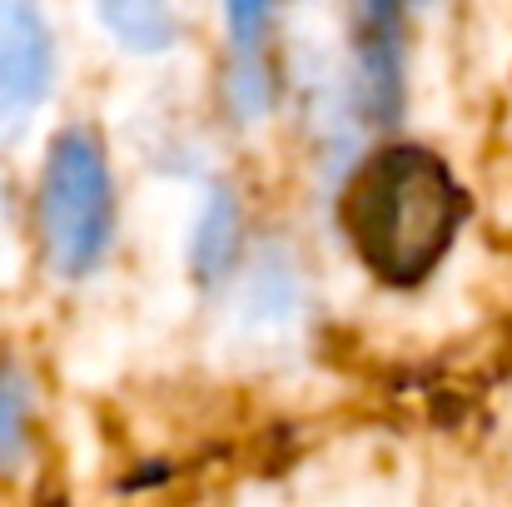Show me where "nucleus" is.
<instances>
[{
  "label": "nucleus",
  "mask_w": 512,
  "mask_h": 507,
  "mask_svg": "<svg viewBox=\"0 0 512 507\" xmlns=\"http://www.w3.org/2000/svg\"><path fill=\"white\" fill-rule=\"evenodd\" d=\"M358 264L383 284H423L453 249L468 194L458 174L423 145H383L348 179L339 204Z\"/></svg>",
  "instance_id": "obj_1"
},
{
  "label": "nucleus",
  "mask_w": 512,
  "mask_h": 507,
  "mask_svg": "<svg viewBox=\"0 0 512 507\" xmlns=\"http://www.w3.org/2000/svg\"><path fill=\"white\" fill-rule=\"evenodd\" d=\"M115 234V189L105 150L90 130H65L40 174V239L50 269L85 279Z\"/></svg>",
  "instance_id": "obj_2"
},
{
  "label": "nucleus",
  "mask_w": 512,
  "mask_h": 507,
  "mask_svg": "<svg viewBox=\"0 0 512 507\" xmlns=\"http://www.w3.org/2000/svg\"><path fill=\"white\" fill-rule=\"evenodd\" d=\"M55 75L50 25L35 0H0V140L40 110Z\"/></svg>",
  "instance_id": "obj_3"
},
{
  "label": "nucleus",
  "mask_w": 512,
  "mask_h": 507,
  "mask_svg": "<svg viewBox=\"0 0 512 507\" xmlns=\"http://www.w3.org/2000/svg\"><path fill=\"white\" fill-rule=\"evenodd\" d=\"M358 60H363V95L368 105L393 120L403 95V35H398V0H358Z\"/></svg>",
  "instance_id": "obj_4"
},
{
  "label": "nucleus",
  "mask_w": 512,
  "mask_h": 507,
  "mask_svg": "<svg viewBox=\"0 0 512 507\" xmlns=\"http://www.w3.org/2000/svg\"><path fill=\"white\" fill-rule=\"evenodd\" d=\"M110 35L130 50H165L174 40V0H95Z\"/></svg>",
  "instance_id": "obj_5"
},
{
  "label": "nucleus",
  "mask_w": 512,
  "mask_h": 507,
  "mask_svg": "<svg viewBox=\"0 0 512 507\" xmlns=\"http://www.w3.org/2000/svg\"><path fill=\"white\" fill-rule=\"evenodd\" d=\"M30 453V388L25 378L0 363V478H10Z\"/></svg>",
  "instance_id": "obj_6"
},
{
  "label": "nucleus",
  "mask_w": 512,
  "mask_h": 507,
  "mask_svg": "<svg viewBox=\"0 0 512 507\" xmlns=\"http://www.w3.org/2000/svg\"><path fill=\"white\" fill-rule=\"evenodd\" d=\"M229 10V40H234V60H239V80H259V45H264V25H269V0H224Z\"/></svg>",
  "instance_id": "obj_7"
}]
</instances>
